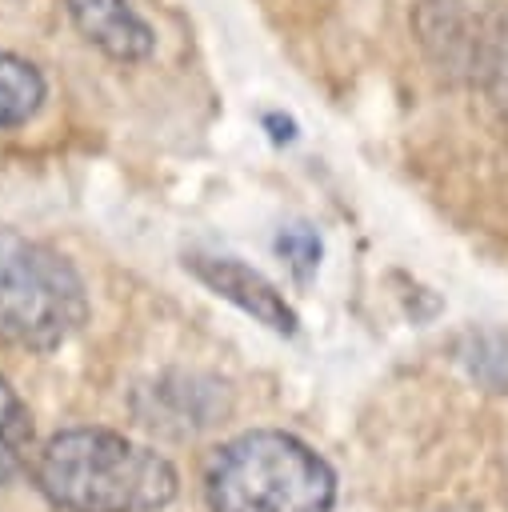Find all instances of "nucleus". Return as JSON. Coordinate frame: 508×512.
Instances as JSON below:
<instances>
[{
  "mask_svg": "<svg viewBox=\"0 0 508 512\" xmlns=\"http://www.w3.org/2000/svg\"><path fill=\"white\" fill-rule=\"evenodd\" d=\"M64 12L76 24V32L108 60L136 64L148 60L156 48V32L132 8V0H64Z\"/></svg>",
  "mask_w": 508,
  "mask_h": 512,
  "instance_id": "423d86ee",
  "label": "nucleus"
},
{
  "mask_svg": "<svg viewBox=\"0 0 508 512\" xmlns=\"http://www.w3.org/2000/svg\"><path fill=\"white\" fill-rule=\"evenodd\" d=\"M32 448V412L20 392L0 376V484L12 480Z\"/></svg>",
  "mask_w": 508,
  "mask_h": 512,
  "instance_id": "6e6552de",
  "label": "nucleus"
},
{
  "mask_svg": "<svg viewBox=\"0 0 508 512\" xmlns=\"http://www.w3.org/2000/svg\"><path fill=\"white\" fill-rule=\"evenodd\" d=\"M36 488L60 512H156L176 500V468L112 428H64L36 456Z\"/></svg>",
  "mask_w": 508,
  "mask_h": 512,
  "instance_id": "f257e3e1",
  "label": "nucleus"
},
{
  "mask_svg": "<svg viewBox=\"0 0 508 512\" xmlns=\"http://www.w3.org/2000/svg\"><path fill=\"white\" fill-rule=\"evenodd\" d=\"M44 100H48L44 72L32 60L0 48V128L28 124L44 108Z\"/></svg>",
  "mask_w": 508,
  "mask_h": 512,
  "instance_id": "0eeeda50",
  "label": "nucleus"
},
{
  "mask_svg": "<svg viewBox=\"0 0 508 512\" xmlns=\"http://www.w3.org/2000/svg\"><path fill=\"white\" fill-rule=\"evenodd\" d=\"M184 268H188L204 288H212L220 300H228V304H236L240 312H248L256 324H264V328H272V332H280V336H292V332H296L300 320H296L292 304L284 300V292H280L264 272L248 268L244 260L192 252V256H184Z\"/></svg>",
  "mask_w": 508,
  "mask_h": 512,
  "instance_id": "39448f33",
  "label": "nucleus"
},
{
  "mask_svg": "<svg viewBox=\"0 0 508 512\" xmlns=\"http://www.w3.org/2000/svg\"><path fill=\"white\" fill-rule=\"evenodd\" d=\"M416 36L444 72H492L508 48L500 0H420Z\"/></svg>",
  "mask_w": 508,
  "mask_h": 512,
  "instance_id": "20e7f679",
  "label": "nucleus"
},
{
  "mask_svg": "<svg viewBox=\"0 0 508 512\" xmlns=\"http://www.w3.org/2000/svg\"><path fill=\"white\" fill-rule=\"evenodd\" d=\"M276 256L292 268L296 280H308V276L320 268L324 244H320V236H316L308 224H288V228L276 232Z\"/></svg>",
  "mask_w": 508,
  "mask_h": 512,
  "instance_id": "1a4fd4ad",
  "label": "nucleus"
},
{
  "mask_svg": "<svg viewBox=\"0 0 508 512\" xmlns=\"http://www.w3.org/2000/svg\"><path fill=\"white\" fill-rule=\"evenodd\" d=\"M88 320L80 272L40 240L0 228V340L32 352L60 348Z\"/></svg>",
  "mask_w": 508,
  "mask_h": 512,
  "instance_id": "7ed1b4c3",
  "label": "nucleus"
},
{
  "mask_svg": "<svg viewBox=\"0 0 508 512\" xmlns=\"http://www.w3.org/2000/svg\"><path fill=\"white\" fill-rule=\"evenodd\" d=\"M204 496L212 512H332L336 472L300 436L252 428L212 452Z\"/></svg>",
  "mask_w": 508,
  "mask_h": 512,
  "instance_id": "f03ea898",
  "label": "nucleus"
}]
</instances>
